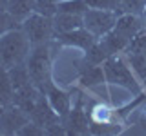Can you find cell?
I'll list each match as a JSON object with an SVG mask.
<instances>
[{"mask_svg": "<svg viewBox=\"0 0 146 136\" xmlns=\"http://www.w3.org/2000/svg\"><path fill=\"white\" fill-rule=\"evenodd\" d=\"M7 73H9V78H11V84H13L15 89L24 87V85H27L31 82V76H29V71H27L26 62L18 63V65H15V67H11Z\"/></svg>", "mask_w": 146, "mask_h": 136, "instance_id": "obj_16", "label": "cell"}, {"mask_svg": "<svg viewBox=\"0 0 146 136\" xmlns=\"http://www.w3.org/2000/svg\"><path fill=\"white\" fill-rule=\"evenodd\" d=\"M88 7L93 9H110V11H115L119 0H86Z\"/></svg>", "mask_w": 146, "mask_h": 136, "instance_id": "obj_26", "label": "cell"}, {"mask_svg": "<svg viewBox=\"0 0 146 136\" xmlns=\"http://www.w3.org/2000/svg\"><path fill=\"white\" fill-rule=\"evenodd\" d=\"M119 127L113 125L111 122H108V124H91L90 125V133L91 134H115L119 133Z\"/></svg>", "mask_w": 146, "mask_h": 136, "instance_id": "obj_25", "label": "cell"}, {"mask_svg": "<svg viewBox=\"0 0 146 136\" xmlns=\"http://www.w3.org/2000/svg\"><path fill=\"white\" fill-rule=\"evenodd\" d=\"M44 134H48V131H46L44 127H40L38 124L31 122V120L18 131V136H44Z\"/></svg>", "mask_w": 146, "mask_h": 136, "instance_id": "obj_24", "label": "cell"}, {"mask_svg": "<svg viewBox=\"0 0 146 136\" xmlns=\"http://www.w3.org/2000/svg\"><path fill=\"white\" fill-rule=\"evenodd\" d=\"M141 16H143V22H144V31H146V9L143 11V15H141Z\"/></svg>", "mask_w": 146, "mask_h": 136, "instance_id": "obj_28", "label": "cell"}, {"mask_svg": "<svg viewBox=\"0 0 146 136\" xmlns=\"http://www.w3.org/2000/svg\"><path fill=\"white\" fill-rule=\"evenodd\" d=\"M117 13L115 11H110V9H93L88 7L86 13L82 15V20H84V27L90 31L93 36L97 38H102L106 33L115 27L117 22Z\"/></svg>", "mask_w": 146, "mask_h": 136, "instance_id": "obj_5", "label": "cell"}, {"mask_svg": "<svg viewBox=\"0 0 146 136\" xmlns=\"http://www.w3.org/2000/svg\"><path fill=\"white\" fill-rule=\"evenodd\" d=\"M113 29L117 31L121 36H124L126 40H133L137 35L144 33V22L141 15H131V13H124V15H119L115 27Z\"/></svg>", "mask_w": 146, "mask_h": 136, "instance_id": "obj_9", "label": "cell"}, {"mask_svg": "<svg viewBox=\"0 0 146 136\" xmlns=\"http://www.w3.org/2000/svg\"><path fill=\"white\" fill-rule=\"evenodd\" d=\"M60 120H62L64 127H66L68 134H86V133H90V125H91L90 114H88V111H84L80 105L71 107V111L64 118H60Z\"/></svg>", "mask_w": 146, "mask_h": 136, "instance_id": "obj_8", "label": "cell"}, {"mask_svg": "<svg viewBox=\"0 0 146 136\" xmlns=\"http://www.w3.org/2000/svg\"><path fill=\"white\" fill-rule=\"evenodd\" d=\"M58 44H64V45H73V47H80L84 51L97 42V36H93L86 27H80V29H75V31H68V33H57L53 36Z\"/></svg>", "mask_w": 146, "mask_h": 136, "instance_id": "obj_10", "label": "cell"}, {"mask_svg": "<svg viewBox=\"0 0 146 136\" xmlns=\"http://www.w3.org/2000/svg\"><path fill=\"white\" fill-rule=\"evenodd\" d=\"M27 122H29V114L15 103H9L0 114V134H18V131Z\"/></svg>", "mask_w": 146, "mask_h": 136, "instance_id": "obj_6", "label": "cell"}, {"mask_svg": "<svg viewBox=\"0 0 146 136\" xmlns=\"http://www.w3.org/2000/svg\"><path fill=\"white\" fill-rule=\"evenodd\" d=\"M46 96H48V102L51 103V107L55 109V112H57L60 118H64L68 114V112L71 111V96L68 93H64L62 89L55 87L51 84L48 89H46Z\"/></svg>", "mask_w": 146, "mask_h": 136, "instance_id": "obj_12", "label": "cell"}, {"mask_svg": "<svg viewBox=\"0 0 146 136\" xmlns=\"http://www.w3.org/2000/svg\"><path fill=\"white\" fill-rule=\"evenodd\" d=\"M13 94H15V87L11 84L7 71H0V105H9L13 103Z\"/></svg>", "mask_w": 146, "mask_h": 136, "instance_id": "obj_17", "label": "cell"}, {"mask_svg": "<svg viewBox=\"0 0 146 136\" xmlns=\"http://www.w3.org/2000/svg\"><path fill=\"white\" fill-rule=\"evenodd\" d=\"M104 69V76H106V82L110 85H119V87L128 89L131 94H139L141 93V85L137 82L135 75L131 73V69L128 67V63L124 60L113 54L110 56L106 62L102 63Z\"/></svg>", "mask_w": 146, "mask_h": 136, "instance_id": "obj_3", "label": "cell"}, {"mask_svg": "<svg viewBox=\"0 0 146 136\" xmlns=\"http://www.w3.org/2000/svg\"><path fill=\"white\" fill-rule=\"evenodd\" d=\"M53 26H55V35L57 33H68V31H75V29L84 27V20H82V15L58 11L53 16Z\"/></svg>", "mask_w": 146, "mask_h": 136, "instance_id": "obj_13", "label": "cell"}, {"mask_svg": "<svg viewBox=\"0 0 146 136\" xmlns=\"http://www.w3.org/2000/svg\"><path fill=\"white\" fill-rule=\"evenodd\" d=\"M33 11L46 16H55L58 13V0H35Z\"/></svg>", "mask_w": 146, "mask_h": 136, "instance_id": "obj_21", "label": "cell"}, {"mask_svg": "<svg viewBox=\"0 0 146 136\" xmlns=\"http://www.w3.org/2000/svg\"><path fill=\"white\" fill-rule=\"evenodd\" d=\"M29 51L31 42L27 40L22 27L7 31L0 36V71H9L18 63H24Z\"/></svg>", "mask_w": 146, "mask_h": 136, "instance_id": "obj_1", "label": "cell"}, {"mask_svg": "<svg viewBox=\"0 0 146 136\" xmlns=\"http://www.w3.org/2000/svg\"><path fill=\"white\" fill-rule=\"evenodd\" d=\"M7 4L9 0H0V11H7Z\"/></svg>", "mask_w": 146, "mask_h": 136, "instance_id": "obj_27", "label": "cell"}, {"mask_svg": "<svg viewBox=\"0 0 146 136\" xmlns=\"http://www.w3.org/2000/svg\"><path fill=\"white\" fill-rule=\"evenodd\" d=\"M17 27H20V22H18L11 13L0 11V36L6 35L7 31H11V29H17Z\"/></svg>", "mask_w": 146, "mask_h": 136, "instance_id": "obj_23", "label": "cell"}, {"mask_svg": "<svg viewBox=\"0 0 146 136\" xmlns=\"http://www.w3.org/2000/svg\"><path fill=\"white\" fill-rule=\"evenodd\" d=\"M143 85H144V87H146V78H144V80H143Z\"/></svg>", "mask_w": 146, "mask_h": 136, "instance_id": "obj_30", "label": "cell"}, {"mask_svg": "<svg viewBox=\"0 0 146 136\" xmlns=\"http://www.w3.org/2000/svg\"><path fill=\"white\" fill-rule=\"evenodd\" d=\"M20 27L26 33L31 45L46 44L49 40H53V36H55L53 16H46V15H40V13H35V11L22 20Z\"/></svg>", "mask_w": 146, "mask_h": 136, "instance_id": "obj_4", "label": "cell"}, {"mask_svg": "<svg viewBox=\"0 0 146 136\" xmlns=\"http://www.w3.org/2000/svg\"><path fill=\"white\" fill-rule=\"evenodd\" d=\"M38 94H40L38 87H36L33 82H29V84L24 85V87L15 89V94H13V103L18 105L22 111H26L27 114H29L31 109L35 107V102H36V98H38Z\"/></svg>", "mask_w": 146, "mask_h": 136, "instance_id": "obj_11", "label": "cell"}, {"mask_svg": "<svg viewBox=\"0 0 146 136\" xmlns=\"http://www.w3.org/2000/svg\"><path fill=\"white\" fill-rule=\"evenodd\" d=\"M29 120L35 122V124H38L40 127H44V129L48 131L49 127H53L55 124L60 122V116L55 112L51 103L48 102V96H46L44 93H40L38 98H36V102H35V107L31 109V112H29Z\"/></svg>", "mask_w": 146, "mask_h": 136, "instance_id": "obj_7", "label": "cell"}, {"mask_svg": "<svg viewBox=\"0 0 146 136\" xmlns=\"http://www.w3.org/2000/svg\"><path fill=\"white\" fill-rule=\"evenodd\" d=\"M128 62H130V67L131 71L135 73V76L143 82L146 78V53H141V54H126Z\"/></svg>", "mask_w": 146, "mask_h": 136, "instance_id": "obj_20", "label": "cell"}, {"mask_svg": "<svg viewBox=\"0 0 146 136\" xmlns=\"http://www.w3.org/2000/svg\"><path fill=\"white\" fill-rule=\"evenodd\" d=\"M88 114H90L91 124H108L113 118V111L106 103H95V105H91Z\"/></svg>", "mask_w": 146, "mask_h": 136, "instance_id": "obj_18", "label": "cell"}, {"mask_svg": "<svg viewBox=\"0 0 146 136\" xmlns=\"http://www.w3.org/2000/svg\"><path fill=\"white\" fill-rule=\"evenodd\" d=\"M144 9H146V0H119L115 13L117 15H124V13L143 15Z\"/></svg>", "mask_w": 146, "mask_h": 136, "instance_id": "obj_19", "label": "cell"}, {"mask_svg": "<svg viewBox=\"0 0 146 136\" xmlns=\"http://www.w3.org/2000/svg\"><path fill=\"white\" fill-rule=\"evenodd\" d=\"M27 71H29L31 82L38 87L40 93L53 84L51 82V56H49V42L31 45V51L26 60Z\"/></svg>", "mask_w": 146, "mask_h": 136, "instance_id": "obj_2", "label": "cell"}, {"mask_svg": "<svg viewBox=\"0 0 146 136\" xmlns=\"http://www.w3.org/2000/svg\"><path fill=\"white\" fill-rule=\"evenodd\" d=\"M88 4L86 0H70V2H60L58 4V11L62 13H75V15H84Z\"/></svg>", "mask_w": 146, "mask_h": 136, "instance_id": "obj_22", "label": "cell"}, {"mask_svg": "<svg viewBox=\"0 0 146 136\" xmlns=\"http://www.w3.org/2000/svg\"><path fill=\"white\" fill-rule=\"evenodd\" d=\"M106 76H104V69L99 65H91V63H84L80 71V84L88 89H95L97 85L104 84Z\"/></svg>", "mask_w": 146, "mask_h": 136, "instance_id": "obj_14", "label": "cell"}, {"mask_svg": "<svg viewBox=\"0 0 146 136\" xmlns=\"http://www.w3.org/2000/svg\"><path fill=\"white\" fill-rule=\"evenodd\" d=\"M110 58V53L106 51V47H104L102 44H100V40H97L91 47L86 51V58H84V63H91V65H102L104 62H106Z\"/></svg>", "mask_w": 146, "mask_h": 136, "instance_id": "obj_15", "label": "cell"}, {"mask_svg": "<svg viewBox=\"0 0 146 136\" xmlns=\"http://www.w3.org/2000/svg\"><path fill=\"white\" fill-rule=\"evenodd\" d=\"M2 111H4V105H0V114H2Z\"/></svg>", "mask_w": 146, "mask_h": 136, "instance_id": "obj_29", "label": "cell"}]
</instances>
